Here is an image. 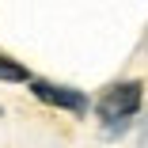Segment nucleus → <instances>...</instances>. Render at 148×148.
<instances>
[{
  "instance_id": "f257e3e1",
  "label": "nucleus",
  "mask_w": 148,
  "mask_h": 148,
  "mask_svg": "<svg viewBox=\"0 0 148 148\" xmlns=\"http://www.w3.org/2000/svg\"><path fill=\"white\" fill-rule=\"evenodd\" d=\"M144 103V84L140 80H122V84H110L106 91L99 95L95 110L103 122H125V118H133Z\"/></svg>"
},
{
  "instance_id": "f03ea898",
  "label": "nucleus",
  "mask_w": 148,
  "mask_h": 148,
  "mask_svg": "<svg viewBox=\"0 0 148 148\" xmlns=\"http://www.w3.org/2000/svg\"><path fill=\"white\" fill-rule=\"evenodd\" d=\"M31 95L46 106H57V110H69V114H84L87 110V95L76 91L69 84H53V80H31Z\"/></svg>"
},
{
  "instance_id": "7ed1b4c3",
  "label": "nucleus",
  "mask_w": 148,
  "mask_h": 148,
  "mask_svg": "<svg viewBox=\"0 0 148 148\" xmlns=\"http://www.w3.org/2000/svg\"><path fill=\"white\" fill-rule=\"evenodd\" d=\"M0 80L4 84H23V80H31V72H27V65H19L15 57L0 53Z\"/></svg>"
}]
</instances>
